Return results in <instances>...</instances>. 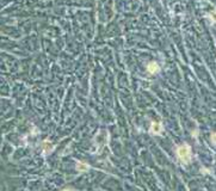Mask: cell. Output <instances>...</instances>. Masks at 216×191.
I'll return each instance as SVG.
<instances>
[{
  "label": "cell",
  "instance_id": "cell-6",
  "mask_svg": "<svg viewBox=\"0 0 216 191\" xmlns=\"http://www.w3.org/2000/svg\"><path fill=\"white\" fill-rule=\"evenodd\" d=\"M214 17V20L216 22V12H214V13H211V18Z\"/></svg>",
  "mask_w": 216,
  "mask_h": 191
},
{
  "label": "cell",
  "instance_id": "cell-3",
  "mask_svg": "<svg viewBox=\"0 0 216 191\" xmlns=\"http://www.w3.org/2000/svg\"><path fill=\"white\" fill-rule=\"evenodd\" d=\"M149 131L152 133V134H160L162 131V126L160 123H152V127L149 129Z\"/></svg>",
  "mask_w": 216,
  "mask_h": 191
},
{
  "label": "cell",
  "instance_id": "cell-4",
  "mask_svg": "<svg viewBox=\"0 0 216 191\" xmlns=\"http://www.w3.org/2000/svg\"><path fill=\"white\" fill-rule=\"evenodd\" d=\"M77 168H78L79 171H82V172H84V171H86V170L89 168V166H87V165H84V164H81V163H79V164L77 165Z\"/></svg>",
  "mask_w": 216,
  "mask_h": 191
},
{
  "label": "cell",
  "instance_id": "cell-5",
  "mask_svg": "<svg viewBox=\"0 0 216 191\" xmlns=\"http://www.w3.org/2000/svg\"><path fill=\"white\" fill-rule=\"evenodd\" d=\"M211 141H213L214 143H216V134H214V135L211 136Z\"/></svg>",
  "mask_w": 216,
  "mask_h": 191
},
{
  "label": "cell",
  "instance_id": "cell-2",
  "mask_svg": "<svg viewBox=\"0 0 216 191\" xmlns=\"http://www.w3.org/2000/svg\"><path fill=\"white\" fill-rule=\"evenodd\" d=\"M159 69H160V67H159V64H156V62H151V64H148V66H147V71L151 73V74L158 73Z\"/></svg>",
  "mask_w": 216,
  "mask_h": 191
},
{
  "label": "cell",
  "instance_id": "cell-1",
  "mask_svg": "<svg viewBox=\"0 0 216 191\" xmlns=\"http://www.w3.org/2000/svg\"><path fill=\"white\" fill-rule=\"evenodd\" d=\"M177 155L183 164H188L191 160V148L188 145H181L177 149Z\"/></svg>",
  "mask_w": 216,
  "mask_h": 191
}]
</instances>
